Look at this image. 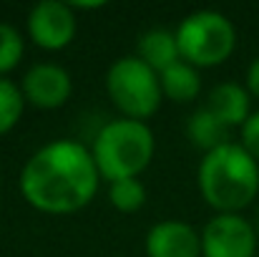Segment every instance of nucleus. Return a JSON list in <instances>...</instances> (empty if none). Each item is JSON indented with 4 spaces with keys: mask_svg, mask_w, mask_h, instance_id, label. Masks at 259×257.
Listing matches in <instances>:
<instances>
[{
    "mask_svg": "<svg viewBox=\"0 0 259 257\" xmlns=\"http://www.w3.org/2000/svg\"><path fill=\"white\" fill-rule=\"evenodd\" d=\"M108 199H111L113 209L131 214V212H139L146 204V189L139 179H118V181H111Z\"/></svg>",
    "mask_w": 259,
    "mask_h": 257,
    "instance_id": "nucleus-14",
    "label": "nucleus"
},
{
    "mask_svg": "<svg viewBox=\"0 0 259 257\" xmlns=\"http://www.w3.org/2000/svg\"><path fill=\"white\" fill-rule=\"evenodd\" d=\"M257 232L242 214H217L204 225L201 257H254Z\"/></svg>",
    "mask_w": 259,
    "mask_h": 257,
    "instance_id": "nucleus-6",
    "label": "nucleus"
},
{
    "mask_svg": "<svg viewBox=\"0 0 259 257\" xmlns=\"http://www.w3.org/2000/svg\"><path fill=\"white\" fill-rule=\"evenodd\" d=\"M161 81V91L164 96L174 101V103H189L201 93V76L199 68L189 66L186 61L174 63L171 68H166L164 74H159Z\"/></svg>",
    "mask_w": 259,
    "mask_h": 257,
    "instance_id": "nucleus-13",
    "label": "nucleus"
},
{
    "mask_svg": "<svg viewBox=\"0 0 259 257\" xmlns=\"http://www.w3.org/2000/svg\"><path fill=\"white\" fill-rule=\"evenodd\" d=\"M23 51H25V43L18 28L0 20V79H5V74H10L20 63Z\"/></svg>",
    "mask_w": 259,
    "mask_h": 257,
    "instance_id": "nucleus-16",
    "label": "nucleus"
},
{
    "mask_svg": "<svg viewBox=\"0 0 259 257\" xmlns=\"http://www.w3.org/2000/svg\"><path fill=\"white\" fill-rule=\"evenodd\" d=\"M76 10L61 0H40L28 13V35L43 51H63L76 38Z\"/></svg>",
    "mask_w": 259,
    "mask_h": 257,
    "instance_id": "nucleus-7",
    "label": "nucleus"
},
{
    "mask_svg": "<svg viewBox=\"0 0 259 257\" xmlns=\"http://www.w3.org/2000/svg\"><path fill=\"white\" fill-rule=\"evenodd\" d=\"M25 108V98L20 86H15L8 79H0V136L15 129Z\"/></svg>",
    "mask_w": 259,
    "mask_h": 257,
    "instance_id": "nucleus-15",
    "label": "nucleus"
},
{
    "mask_svg": "<svg viewBox=\"0 0 259 257\" xmlns=\"http://www.w3.org/2000/svg\"><path fill=\"white\" fill-rule=\"evenodd\" d=\"M146 255L149 257H201V235L181 222L166 219L149 230L146 235Z\"/></svg>",
    "mask_w": 259,
    "mask_h": 257,
    "instance_id": "nucleus-9",
    "label": "nucleus"
},
{
    "mask_svg": "<svg viewBox=\"0 0 259 257\" xmlns=\"http://www.w3.org/2000/svg\"><path fill=\"white\" fill-rule=\"evenodd\" d=\"M106 91L123 119L146 121L161 106L164 91L159 74L139 56H123L111 63L106 74Z\"/></svg>",
    "mask_w": 259,
    "mask_h": 257,
    "instance_id": "nucleus-5",
    "label": "nucleus"
},
{
    "mask_svg": "<svg viewBox=\"0 0 259 257\" xmlns=\"http://www.w3.org/2000/svg\"><path fill=\"white\" fill-rule=\"evenodd\" d=\"M204 202L219 214H239L259 194V162L242 144H224L204 154L196 171Z\"/></svg>",
    "mask_w": 259,
    "mask_h": 257,
    "instance_id": "nucleus-2",
    "label": "nucleus"
},
{
    "mask_svg": "<svg viewBox=\"0 0 259 257\" xmlns=\"http://www.w3.org/2000/svg\"><path fill=\"white\" fill-rule=\"evenodd\" d=\"M242 146L259 162V111H254L242 126Z\"/></svg>",
    "mask_w": 259,
    "mask_h": 257,
    "instance_id": "nucleus-17",
    "label": "nucleus"
},
{
    "mask_svg": "<svg viewBox=\"0 0 259 257\" xmlns=\"http://www.w3.org/2000/svg\"><path fill=\"white\" fill-rule=\"evenodd\" d=\"M257 232H259V214H257Z\"/></svg>",
    "mask_w": 259,
    "mask_h": 257,
    "instance_id": "nucleus-19",
    "label": "nucleus"
},
{
    "mask_svg": "<svg viewBox=\"0 0 259 257\" xmlns=\"http://www.w3.org/2000/svg\"><path fill=\"white\" fill-rule=\"evenodd\" d=\"M154 131L146 121L134 119H113L108 121L93 139L91 157L101 179L118 181V179H139L154 159Z\"/></svg>",
    "mask_w": 259,
    "mask_h": 257,
    "instance_id": "nucleus-3",
    "label": "nucleus"
},
{
    "mask_svg": "<svg viewBox=\"0 0 259 257\" xmlns=\"http://www.w3.org/2000/svg\"><path fill=\"white\" fill-rule=\"evenodd\" d=\"M136 56H139L149 68H154L156 74H164L166 68H171L174 63L181 61L176 35H174L171 30H164V28H151V30H146V33L139 38V43H136Z\"/></svg>",
    "mask_w": 259,
    "mask_h": 257,
    "instance_id": "nucleus-11",
    "label": "nucleus"
},
{
    "mask_svg": "<svg viewBox=\"0 0 259 257\" xmlns=\"http://www.w3.org/2000/svg\"><path fill=\"white\" fill-rule=\"evenodd\" d=\"M186 136H189V141L196 149H201L204 154H209V152L229 144V126L224 121H219L206 106H201V108H196L189 116V121H186Z\"/></svg>",
    "mask_w": 259,
    "mask_h": 257,
    "instance_id": "nucleus-12",
    "label": "nucleus"
},
{
    "mask_svg": "<svg viewBox=\"0 0 259 257\" xmlns=\"http://www.w3.org/2000/svg\"><path fill=\"white\" fill-rule=\"evenodd\" d=\"M20 91L30 106L53 111V108H61L71 98L73 81H71V74L58 63H35L25 71Z\"/></svg>",
    "mask_w": 259,
    "mask_h": 257,
    "instance_id": "nucleus-8",
    "label": "nucleus"
},
{
    "mask_svg": "<svg viewBox=\"0 0 259 257\" xmlns=\"http://www.w3.org/2000/svg\"><path fill=\"white\" fill-rule=\"evenodd\" d=\"M181 61L194 68L222 66L237 46V30L232 20L219 10H196L186 15L174 30Z\"/></svg>",
    "mask_w": 259,
    "mask_h": 257,
    "instance_id": "nucleus-4",
    "label": "nucleus"
},
{
    "mask_svg": "<svg viewBox=\"0 0 259 257\" xmlns=\"http://www.w3.org/2000/svg\"><path fill=\"white\" fill-rule=\"evenodd\" d=\"M206 108L219 121H224L229 129L232 126H244L247 119L252 116V111H249V91L242 84H234V81L217 84L209 91Z\"/></svg>",
    "mask_w": 259,
    "mask_h": 257,
    "instance_id": "nucleus-10",
    "label": "nucleus"
},
{
    "mask_svg": "<svg viewBox=\"0 0 259 257\" xmlns=\"http://www.w3.org/2000/svg\"><path fill=\"white\" fill-rule=\"evenodd\" d=\"M247 91H249V96L259 98V58H254L247 68Z\"/></svg>",
    "mask_w": 259,
    "mask_h": 257,
    "instance_id": "nucleus-18",
    "label": "nucleus"
},
{
    "mask_svg": "<svg viewBox=\"0 0 259 257\" xmlns=\"http://www.w3.org/2000/svg\"><path fill=\"white\" fill-rule=\"evenodd\" d=\"M101 174L91 149L73 139L40 146L20 171L23 199L43 214H73L91 204Z\"/></svg>",
    "mask_w": 259,
    "mask_h": 257,
    "instance_id": "nucleus-1",
    "label": "nucleus"
}]
</instances>
